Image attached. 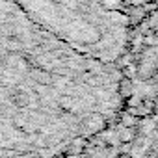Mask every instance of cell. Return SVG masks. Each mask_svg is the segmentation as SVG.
Listing matches in <instances>:
<instances>
[{
	"label": "cell",
	"instance_id": "1",
	"mask_svg": "<svg viewBox=\"0 0 158 158\" xmlns=\"http://www.w3.org/2000/svg\"><path fill=\"white\" fill-rule=\"evenodd\" d=\"M119 74L0 0V158L50 156L108 125Z\"/></svg>",
	"mask_w": 158,
	"mask_h": 158
},
{
	"label": "cell",
	"instance_id": "2",
	"mask_svg": "<svg viewBox=\"0 0 158 158\" xmlns=\"http://www.w3.org/2000/svg\"><path fill=\"white\" fill-rule=\"evenodd\" d=\"M43 30L74 50L114 63L128 39V19L110 0H15Z\"/></svg>",
	"mask_w": 158,
	"mask_h": 158
}]
</instances>
